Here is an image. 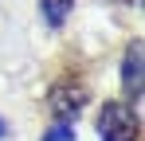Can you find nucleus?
<instances>
[{
  "mask_svg": "<svg viewBox=\"0 0 145 141\" xmlns=\"http://www.w3.org/2000/svg\"><path fill=\"white\" fill-rule=\"evenodd\" d=\"M98 133L102 141H137L141 125H137V114L121 102H106L102 114H98Z\"/></svg>",
  "mask_w": 145,
  "mask_h": 141,
  "instance_id": "nucleus-1",
  "label": "nucleus"
},
{
  "mask_svg": "<svg viewBox=\"0 0 145 141\" xmlns=\"http://www.w3.org/2000/svg\"><path fill=\"white\" fill-rule=\"evenodd\" d=\"M86 98H90L86 86H78V82H63V86L51 90L47 102H51V114H55V118H74L82 106H86Z\"/></svg>",
  "mask_w": 145,
  "mask_h": 141,
  "instance_id": "nucleus-2",
  "label": "nucleus"
},
{
  "mask_svg": "<svg viewBox=\"0 0 145 141\" xmlns=\"http://www.w3.org/2000/svg\"><path fill=\"white\" fill-rule=\"evenodd\" d=\"M121 86H125V94H141V39L125 51V63H121Z\"/></svg>",
  "mask_w": 145,
  "mask_h": 141,
  "instance_id": "nucleus-3",
  "label": "nucleus"
},
{
  "mask_svg": "<svg viewBox=\"0 0 145 141\" xmlns=\"http://www.w3.org/2000/svg\"><path fill=\"white\" fill-rule=\"evenodd\" d=\"M71 4H74V0H43V16H47L51 27H59V24L71 16Z\"/></svg>",
  "mask_w": 145,
  "mask_h": 141,
  "instance_id": "nucleus-4",
  "label": "nucleus"
},
{
  "mask_svg": "<svg viewBox=\"0 0 145 141\" xmlns=\"http://www.w3.org/2000/svg\"><path fill=\"white\" fill-rule=\"evenodd\" d=\"M43 141H74V129L71 125H55V129H47Z\"/></svg>",
  "mask_w": 145,
  "mask_h": 141,
  "instance_id": "nucleus-5",
  "label": "nucleus"
},
{
  "mask_svg": "<svg viewBox=\"0 0 145 141\" xmlns=\"http://www.w3.org/2000/svg\"><path fill=\"white\" fill-rule=\"evenodd\" d=\"M4 133H8V125H4V121H0V137H4Z\"/></svg>",
  "mask_w": 145,
  "mask_h": 141,
  "instance_id": "nucleus-6",
  "label": "nucleus"
}]
</instances>
